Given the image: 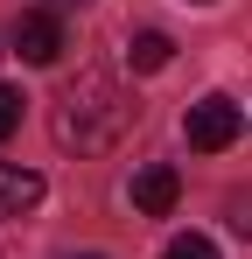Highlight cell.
<instances>
[{
	"label": "cell",
	"instance_id": "6da1fadb",
	"mask_svg": "<svg viewBox=\"0 0 252 259\" xmlns=\"http://www.w3.org/2000/svg\"><path fill=\"white\" fill-rule=\"evenodd\" d=\"M133 126V98L119 91L112 70H77L63 98H56V147H70V154H105V147H119V133Z\"/></svg>",
	"mask_w": 252,
	"mask_h": 259
},
{
	"label": "cell",
	"instance_id": "7a4b0ae2",
	"mask_svg": "<svg viewBox=\"0 0 252 259\" xmlns=\"http://www.w3.org/2000/svg\"><path fill=\"white\" fill-rule=\"evenodd\" d=\"M238 126H245V112H238L224 91H210V98H196V105L182 112V140H189L196 154H224V147L238 140Z\"/></svg>",
	"mask_w": 252,
	"mask_h": 259
},
{
	"label": "cell",
	"instance_id": "3957f363",
	"mask_svg": "<svg viewBox=\"0 0 252 259\" xmlns=\"http://www.w3.org/2000/svg\"><path fill=\"white\" fill-rule=\"evenodd\" d=\"M14 56H21V63H56V56H63V21H56L49 7H28V14L14 21Z\"/></svg>",
	"mask_w": 252,
	"mask_h": 259
},
{
	"label": "cell",
	"instance_id": "277c9868",
	"mask_svg": "<svg viewBox=\"0 0 252 259\" xmlns=\"http://www.w3.org/2000/svg\"><path fill=\"white\" fill-rule=\"evenodd\" d=\"M175 196H182V175L168 168V161H147V168L133 175V210L140 217H168Z\"/></svg>",
	"mask_w": 252,
	"mask_h": 259
},
{
	"label": "cell",
	"instance_id": "5b68a950",
	"mask_svg": "<svg viewBox=\"0 0 252 259\" xmlns=\"http://www.w3.org/2000/svg\"><path fill=\"white\" fill-rule=\"evenodd\" d=\"M42 203V175L21 161H0V217H28Z\"/></svg>",
	"mask_w": 252,
	"mask_h": 259
},
{
	"label": "cell",
	"instance_id": "8992f818",
	"mask_svg": "<svg viewBox=\"0 0 252 259\" xmlns=\"http://www.w3.org/2000/svg\"><path fill=\"white\" fill-rule=\"evenodd\" d=\"M126 63H133L140 77H154V70L175 63V42H168L161 28H133V35H126Z\"/></svg>",
	"mask_w": 252,
	"mask_h": 259
},
{
	"label": "cell",
	"instance_id": "52a82bcc",
	"mask_svg": "<svg viewBox=\"0 0 252 259\" xmlns=\"http://www.w3.org/2000/svg\"><path fill=\"white\" fill-rule=\"evenodd\" d=\"M161 259H217V245H210L203 231H182V238H168Z\"/></svg>",
	"mask_w": 252,
	"mask_h": 259
},
{
	"label": "cell",
	"instance_id": "ba28073f",
	"mask_svg": "<svg viewBox=\"0 0 252 259\" xmlns=\"http://www.w3.org/2000/svg\"><path fill=\"white\" fill-rule=\"evenodd\" d=\"M224 217H231V231H238V238H252V182H245V189H231Z\"/></svg>",
	"mask_w": 252,
	"mask_h": 259
},
{
	"label": "cell",
	"instance_id": "9c48e42d",
	"mask_svg": "<svg viewBox=\"0 0 252 259\" xmlns=\"http://www.w3.org/2000/svg\"><path fill=\"white\" fill-rule=\"evenodd\" d=\"M21 105H28L21 91H14V84H0V140H7L14 126H21Z\"/></svg>",
	"mask_w": 252,
	"mask_h": 259
},
{
	"label": "cell",
	"instance_id": "30bf717a",
	"mask_svg": "<svg viewBox=\"0 0 252 259\" xmlns=\"http://www.w3.org/2000/svg\"><path fill=\"white\" fill-rule=\"evenodd\" d=\"M56 7H84V0H56Z\"/></svg>",
	"mask_w": 252,
	"mask_h": 259
},
{
	"label": "cell",
	"instance_id": "8fae6325",
	"mask_svg": "<svg viewBox=\"0 0 252 259\" xmlns=\"http://www.w3.org/2000/svg\"><path fill=\"white\" fill-rule=\"evenodd\" d=\"M189 7H210V0H189Z\"/></svg>",
	"mask_w": 252,
	"mask_h": 259
}]
</instances>
